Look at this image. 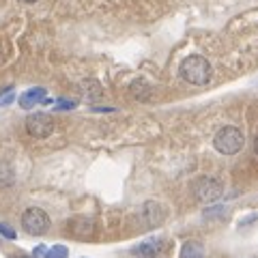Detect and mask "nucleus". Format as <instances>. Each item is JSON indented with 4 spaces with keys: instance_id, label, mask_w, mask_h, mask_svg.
I'll return each mask as SVG.
<instances>
[{
    "instance_id": "nucleus-6",
    "label": "nucleus",
    "mask_w": 258,
    "mask_h": 258,
    "mask_svg": "<svg viewBox=\"0 0 258 258\" xmlns=\"http://www.w3.org/2000/svg\"><path fill=\"white\" fill-rule=\"evenodd\" d=\"M45 95H47V91L45 88H41V86H35V88H28L26 93H22L20 95V108H24V110H30V108H35V106H39V103H43L45 101Z\"/></svg>"
},
{
    "instance_id": "nucleus-18",
    "label": "nucleus",
    "mask_w": 258,
    "mask_h": 258,
    "mask_svg": "<svg viewBox=\"0 0 258 258\" xmlns=\"http://www.w3.org/2000/svg\"><path fill=\"white\" fill-rule=\"evenodd\" d=\"M56 108H58V110H74V108H76V101H67V99H60L58 103H56Z\"/></svg>"
},
{
    "instance_id": "nucleus-10",
    "label": "nucleus",
    "mask_w": 258,
    "mask_h": 258,
    "mask_svg": "<svg viewBox=\"0 0 258 258\" xmlns=\"http://www.w3.org/2000/svg\"><path fill=\"white\" fill-rule=\"evenodd\" d=\"M181 258H205V249L196 241H187L181 249Z\"/></svg>"
},
{
    "instance_id": "nucleus-16",
    "label": "nucleus",
    "mask_w": 258,
    "mask_h": 258,
    "mask_svg": "<svg viewBox=\"0 0 258 258\" xmlns=\"http://www.w3.org/2000/svg\"><path fill=\"white\" fill-rule=\"evenodd\" d=\"M13 97H15L13 88H7V93L0 95V106H9V103L13 101Z\"/></svg>"
},
{
    "instance_id": "nucleus-4",
    "label": "nucleus",
    "mask_w": 258,
    "mask_h": 258,
    "mask_svg": "<svg viewBox=\"0 0 258 258\" xmlns=\"http://www.w3.org/2000/svg\"><path fill=\"white\" fill-rule=\"evenodd\" d=\"M224 185L222 181L213 179V176H203L194 183V196L198 203H215L217 198H222Z\"/></svg>"
},
{
    "instance_id": "nucleus-11",
    "label": "nucleus",
    "mask_w": 258,
    "mask_h": 258,
    "mask_svg": "<svg viewBox=\"0 0 258 258\" xmlns=\"http://www.w3.org/2000/svg\"><path fill=\"white\" fill-rule=\"evenodd\" d=\"M132 95H134V99H138V101H147L151 97V88H149L147 82L136 80V82L132 84Z\"/></svg>"
},
{
    "instance_id": "nucleus-2",
    "label": "nucleus",
    "mask_w": 258,
    "mask_h": 258,
    "mask_svg": "<svg viewBox=\"0 0 258 258\" xmlns=\"http://www.w3.org/2000/svg\"><path fill=\"white\" fill-rule=\"evenodd\" d=\"M243 144H245V138H243V134H241V129L230 127V125L222 127L213 138V147H215V151H220L222 155H235V153L243 149Z\"/></svg>"
},
{
    "instance_id": "nucleus-14",
    "label": "nucleus",
    "mask_w": 258,
    "mask_h": 258,
    "mask_svg": "<svg viewBox=\"0 0 258 258\" xmlns=\"http://www.w3.org/2000/svg\"><path fill=\"white\" fill-rule=\"evenodd\" d=\"M13 183V172L9 166L0 164V187H5V185H11Z\"/></svg>"
},
{
    "instance_id": "nucleus-13",
    "label": "nucleus",
    "mask_w": 258,
    "mask_h": 258,
    "mask_svg": "<svg viewBox=\"0 0 258 258\" xmlns=\"http://www.w3.org/2000/svg\"><path fill=\"white\" fill-rule=\"evenodd\" d=\"M45 258H67L69 256V249L64 245H54V247H47L45 249Z\"/></svg>"
},
{
    "instance_id": "nucleus-5",
    "label": "nucleus",
    "mask_w": 258,
    "mask_h": 258,
    "mask_svg": "<svg viewBox=\"0 0 258 258\" xmlns=\"http://www.w3.org/2000/svg\"><path fill=\"white\" fill-rule=\"evenodd\" d=\"M26 132L32 138H39V140L47 138L54 132V118L50 114H45V112H35V114H30L26 118Z\"/></svg>"
},
{
    "instance_id": "nucleus-3",
    "label": "nucleus",
    "mask_w": 258,
    "mask_h": 258,
    "mask_svg": "<svg viewBox=\"0 0 258 258\" xmlns=\"http://www.w3.org/2000/svg\"><path fill=\"white\" fill-rule=\"evenodd\" d=\"M22 228L32 237H41L50 230V215L39 207H30L22 213Z\"/></svg>"
},
{
    "instance_id": "nucleus-12",
    "label": "nucleus",
    "mask_w": 258,
    "mask_h": 258,
    "mask_svg": "<svg viewBox=\"0 0 258 258\" xmlns=\"http://www.w3.org/2000/svg\"><path fill=\"white\" fill-rule=\"evenodd\" d=\"M82 86H84L86 99L95 101V99H99V97H101V86H99V82H97V80H86Z\"/></svg>"
},
{
    "instance_id": "nucleus-19",
    "label": "nucleus",
    "mask_w": 258,
    "mask_h": 258,
    "mask_svg": "<svg viewBox=\"0 0 258 258\" xmlns=\"http://www.w3.org/2000/svg\"><path fill=\"white\" fill-rule=\"evenodd\" d=\"M45 249H47L45 245H39V247H35V256H43V254H45Z\"/></svg>"
},
{
    "instance_id": "nucleus-20",
    "label": "nucleus",
    "mask_w": 258,
    "mask_h": 258,
    "mask_svg": "<svg viewBox=\"0 0 258 258\" xmlns=\"http://www.w3.org/2000/svg\"><path fill=\"white\" fill-rule=\"evenodd\" d=\"M254 151H256V155H258V136H256V140H254Z\"/></svg>"
},
{
    "instance_id": "nucleus-7",
    "label": "nucleus",
    "mask_w": 258,
    "mask_h": 258,
    "mask_svg": "<svg viewBox=\"0 0 258 258\" xmlns=\"http://www.w3.org/2000/svg\"><path fill=\"white\" fill-rule=\"evenodd\" d=\"M161 249H164V241H161V237H149L136 247V254H138L140 258H155V256L161 254Z\"/></svg>"
},
{
    "instance_id": "nucleus-21",
    "label": "nucleus",
    "mask_w": 258,
    "mask_h": 258,
    "mask_svg": "<svg viewBox=\"0 0 258 258\" xmlns=\"http://www.w3.org/2000/svg\"><path fill=\"white\" fill-rule=\"evenodd\" d=\"M22 3H37V0H22Z\"/></svg>"
},
{
    "instance_id": "nucleus-17",
    "label": "nucleus",
    "mask_w": 258,
    "mask_h": 258,
    "mask_svg": "<svg viewBox=\"0 0 258 258\" xmlns=\"http://www.w3.org/2000/svg\"><path fill=\"white\" fill-rule=\"evenodd\" d=\"M226 213V209L224 207H213V209H207L205 211V217H215V215H222Z\"/></svg>"
},
{
    "instance_id": "nucleus-15",
    "label": "nucleus",
    "mask_w": 258,
    "mask_h": 258,
    "mask_svg": "<svg viewBox=\"0 0 258 258\" xmlns=\"http://www.w3.org/2000/svg\"><path fill=\"white\" fill-rule=\"evenodd\" d=\"M0 235H3L5 239H9V241H13V239H18V235H15V230L11 228L9 224H3L0 222Z\"/></svg>"
},
{
    "instance_id": "nucleus-8",
    "label": "nucleus",
    "mask_w": 258,
    "mask_h": 258,
    "mask_svg": "<svg viewBox=\"0 0 258 258\" xmlns=\"http://www.w3.org/2000/svg\"><path fill=\"white\" fill-rule=\"evenodd\" d=\"M142 217L147 220L149 228H153V226H159L161 222H164V209L159 207V203H153V200H149V203H144V207H142Z\"/></svg>"
},
{
    "instance_id": "nucleus-1",
    "label": "nucleus",
    "mask_w": 258,
    "mask_h": 258,
    "mask_svg": "<svg viewBox=\"0 0 258 258\" xmlns=\"http://www.w3.org/2000/svg\"><path fill=\"white\" fill-rule=\"evenodd\" d=\"M181 78L185 82H189L194 86H203L211 80V64H209L207 58L203 56H187L183 62H181Z\"/></svg>"
},
{
    "instance_id": "nucleus-9",
    "label": "nucleus",
    "mask_w": 258,
    "mask_h": 258,
    "mask_svg": "<svg viewBox=\"0 0 258 258\" xmlns=\"http://www.w3.org/2000/svg\"><path fill=\"white\" fill-rule=\"evenodd\" d=\"M69 230L74 232L76 237L86 239L95 232V224H93V220H88V217H74V220L69 222Z\"/></svg>"
}]
</instances>
